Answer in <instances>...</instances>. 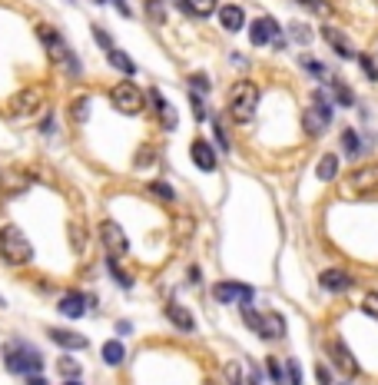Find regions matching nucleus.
Listing matches in <instances>:
<instances>
[{"label": "nucleus", "mask_w": 378, "mask_h": 385, "mask_svg": "<svg viewBox=\"0 0 378 385\" xmlns=\"http://www.w3.org/2000/svg\"><path fill=\"white\" fill-rule=\"evenodd\" d=\"M146 13H150L153 20H163L166 11H163V0H146Z\"/></svg>", "instance_id": "c9c22d12"}, {"label": "nucleus", "mask_w": 378, "mask_h": 385, "mask_svg": "<svg viewBox=\"0 0 378 385\" xmlns=\"http://www.w3.org/2000/svg\"><path fill=\"white\" fill-rule=\"evenodd\" d=\"M226 379H229V385H242V369H239L236 362H229L226 365Z\"/></svg>", "instance_id": "58836bf2"}, {"label": "nucleus", "mask_w": 378, "mask_h": 385, "mask_svg": "<svg viewBox=\"0 0 378 385\" xmlns=\"http://www.w3.org/2000/svg\"><path fill=\"white\" fill-rule=\"evenodd\" d=\"M378 189V163L362 166L348 177V193H375Z\"/></svg>", "instance_id": "1a4fd4ad"}, {"label": "nucleus", "mask_w": 378, "mask_h": 385, "mask_svg": "<svg viewBox=\"0 0 378 385\" xmlns=\"http://www.w3.org/2000/svg\"><path fill=\"white\" fill-rule=\"evenodd\" d=\"M302 64H305V70H312V73H315V77H322V73H325V70H322V66H319V64H315V57H302Z\"/></svg>", "instance_id": "a18cd8bd"}, {"label": "nucleus", "mask_w": 378, "mask_h": 385, "mask_svg": "<svg viewBox=\"0 0 378 385\" xmlns=\"http://www.w3.org/2000/svg\"><path fill=\"white\" fill-rule=\"evenodd\" d=\"M70 117L73 123H83L90 117V97H73L70 100Z\"/></svg>", "instance_id": "5701e85b"}, {"label": "nucleus", "mask_w": 378, "mask_h": 385, "mask_svg": "<svg viewBox=\"0 0 378 385\" xmlns=\"http://www.w3.org/2000/svg\"><path fill=\"white\" fill-rule=\"evenodd\" d=\"M100 242H103L107 256H113V259H119V256L130 249V242H126V232L119 230V223H113V220H103V223H100Z\"/></svg>", "instance_id": "39448f33"}, {"label": "nucleus", "mask_w": 378, "mask_h": 385, "mask_svg": "<svg viewBox=\"0 0 378 385\" xmlns=\"http://www.w3.org/2000/svg\"><path fill=\"white\" fill-rule=\"evenodd\" d=\"M315 375H319V385H329V382H332V379H329V369H325V365H319V369H315Z\"/></svg>", "instance_id": "de8ad7c7"}, {"label": "nucleus", "mask_w": 378, "mask_h": 385, "mask_svg": "<svg viewBox=\"0 0 378 385\" xmlns=\"http://www.w3.org/2000/svg\"><path fill=\"white\" fill-rule=\"evenodd\" d=\"M259 336H262V339H282V336H285V326H282L279 312H266V316H262Z\"/></svg>", "instance_id": "a211bd4d"}, {"label": "nucleus", "mask_w": 378, "mask_h": 385, "mask_svg": "<svg viewBox=\"0 0 378 385\" xmlns=\"http://www.w3.org/2000/svg\"><path fill=\"white\" fill-rule=\"evenodd\" d=\"M97 4H107V0H97Z\"/></svg>", "instance_id": "5fc2aeb1"}, {"label": "nucleus", "mask_w": 378, "mask_h": 385, "mask_svg": "<svg viewBox=\"0 0 378 385\" xmlns=\"http://www.w3.org/2000/svg\"><path fill=\"white\" fill-rule=\"evenodd\" d=\"M299 4H305V0H299Z\"/></svg>", "instance_id": "4d7b16f0"}, {"label": "nucleus", "mask_w": 378, "mask_h": 385, "mask_svg": "<svg viewBox=\"0 0 378 385\" xmlns=\"http://www.w3.org/2000/svg\"><path fill=\"white\" fill-rule=\"evenodd\" d=\"M266 369H269V375H272V382H276V385L285 382V379H282V365L276 362V359H269V362H266Z\"/></svg>", "instance_id": "a19ab883"}, {"label": "nucleus", "mask_w": 378, "mask_h": 385, "mask_svg": "<svg viewBox=\"0 0 378 385\" xmlns=\"http://www.w3.org/2000/svg\"><path fill=\"white\" fill-rule=\"evenodd\" d=\"M322 37H325V44L332 47V50H335L338 57H355V47L348 44L345 33H342V30H335V27H325Z\"/></svg>", "instance_id": "dca6fc26"}, {"label": "nucleus", "mask_w": 378, "mask_h": 385, "mask_svg": "<svg viewBox=\"0 0 378 385\" xmlns=\"http://www.w3.org/2000/svg\"><path fill=\"white\" fill-rule=\"evenodd\" d=\"M329 355H332V362L342 369V375H348V379H355L362 369H358V362H355V355L348 353V345L342 339H332V345H329Z\"/></svg>", "instance_id": "6e6552de"}, {"label": "nucleus", "mask_w": 378, "mask_h": 385, "mask_svg": "<svg viewBox=\"0 0 378 385\" xmlns=\"http://www.w3.org/2000/svg\"><path fill=\"white\" fill-rule=\"evenodd\" d=\"M285 375H289V385H302V369H299V362H295V359L285 365Z\"/></svg>", "instance_id": "72a5a7b5"}, {"label": "nucleus", "mask_w": 378, "mask_h": 385, "mask_svg": "<svg viewBox=\"0 0 378 385\" xmlns=\"http://www.w3.org/2000/svg\"><path fill=\"white\" fill-rule=\"evenodd\" d=\"M150 160H153V150H140V156H136V166H150Z\"/></svg>", "instance_id": "49530a36"}, {"label": "nucleus", "mask_w": 378, "mask_h": 385, "mask_svg": "<svg viewBox=\"0 0 378 385\" xmlns=\"http://www.w3.org/2000/svg\"><path fill=\"white\" fill-rule=\"evenodd\" d=\"M342 146H345L348 156H355L358 150H362V143H358V133H355V130H345V133H342Z\"/></svg>", "instance_id": "c756f323"}, {"label": "nucleus", "mask_w": 378, "mask_h": 385, "mask_svg": "<svg viewBox=\"0 0 378 385\" xmlns=\"http://www.w3.org/2000/svg\"><path fill=\"white\" fill-rule=\"evenodd\" d=\"M189 83H193V93H206V90H209V77H206V73H193Z\"/></svg>", "instance_id": "e433bc0d"}, {"label": "nucleus", "mask_w": 378, "mask_h": 385, "mask_svg": "<svg viewBox=\"0 0 378 385\" xmlns=\"http://www.w3.org/2000/svg\"><path fill=\"white\" fill-rule=\"evenodd\" d=\"M117 332H119V336H130V332H133V326H130V322H126V319H123V322H117Z\"/></svg>", "instance_id": "09e8293b"}, {"label": "nucleus", "mask_w": 378, "mask_h": 385, "mask_svg": "<svg viewBox=\"0 0 378 385\" xmlns=\"http://www.w3.org/2000/svg\"><path fill=\"white\" fill-rule=\"evenodd\" d=\"M252 286H242V283H216L213 286V299L216 302H242V306H249L252 302Z\"/></svg>", "instance_id": "0eeeda50"}, {"label": "nucleus", "mask_w": 378, "mask_h": 385, "mask_svg": "<svg viewBox=\"0 0 378 385\" xmlns=\"http://www.w3.org/2000/svg\"><path fill=\"white\" fill-rule=\"evenodd\" d=\"M279 23L272 20V17H259V20H252V27H249V37H252V44L256 47H266V44H279Z\"/></svg>", "instance_id": "9d476101"}, {"label": "nucleus", "mask_w": 378, "mask_h": 385, "mask_svg": "<svg viewBox=\"0 0 378 385\" xmlns=\"http://www.w3.org/2000/svg\"><path fill=\"white\" fill-rule=\"evenodd\" d=\"M242 319H246V326H249L252 332L262 329V316H259V312H256L252 306H242Z\"/></svg>", "instance_id": "7c9ffc66"}, {"label": "nucleus", "mask_w": 378, "mask_h": 385, "mask_svg": "<svg viewBox=\"0 0 378 385\" xmlns=\"http://www.w3.org/2000/svg\"><path fill=\"white\" fill-rule=\"evenodd\" d=\"M110 100H113V107H117L119 113H143V103H146V97H143V90L136 87V83H130V80H123V83H117L113 87V93H110Z\"/></svg>", "instance_id": "20e7f679"}, {"label": "nucleus", "mask_w": 378, "mask_h": 385, "mask_svg": "<svg viewBox=\"0 0 378 385\" xmlns=\"http://www.w3.org/2000/svg\"><path fill=\"white\" fill-rule=\"evenodd\" d=\"M332 93H335V100L342 103V107H352L355 103V97H352V90L342 83V80H332Z\"/></svg>", "instance_id": "bb28decb"}, {"label": "nucleus", "mask_w": 378, "mask_h": 385, "mask_svg": "<svg viewBox=\"0 0 378 385\" xmlns=\"http://www.w3.org/2000/svg\"><path fill=\"white\" fill-rule=\"evenodd\" d=\"M189 156H193V163L199 166V170H216V153H213V146H209V140H193V150H189Z\"/></svg>", "instance_id": "ddd939ff"}, {"label": "nucleus", "mask_w": 378, "mask_h": 385, "mask_svg": "<svg viewBox=\"0 0 378 385\" xmlns=\"http://www.w3.org/2000/svg\"><path fill=\"white\" fill-rule=\"evenodd\" d=\"M90 306V296H80V292H66L64 299H60V316H66V319H80L83 312H87Z\"/></svg>", "instance_id": "9b49d317"}, {"label": "nucleus", "mask_w": 378, "mask_h": 385, "mask_svg": "<svg viewBox=\"0 0 378 385\" xmlns=\"http://www.w3.org/2000/svg\"><path fill=\"white\" fill-rule=\"evenodd\" d=\"M0 256L11 266H27L33 259V246L17 226H0Z\"/></svg>", "instance_id": "f03ea898"}, {"label": "nucleus", "mask_w": 378, "mask_h": 385, "mask_svg": "<svg viewBox=\"0 0 378 385\" xmlns=\"http://www.w3.org/2000/svg\"><path fill=\"white\" fill-rule=\"evenodd\" d=\"M57 372L66 375V379H76V375H80V362L70 359V355H64V359H57Z\"/></svg>", "instance_id": "a878e982"}, {"label": "nucleus", "mask_w": 378, "mask_h": 385, "mask_svg": "<svg viewBox=\"0 0 378 385\" xmlns=\"http://www.w3.org/2000/svg\"><path fill=\"white\" fill-rule=\"evenodd\" d=\"M150 100H153V107H156V113H160V123L166 126V130H173V126H176V110L166 103V100H163L160 90H153Z\"/></svg>", "instance_id": "f3484780"}, {"label": "nucleus", "mask_w": 378, "mask_h": 385, "mask_svg": "<svg viewBox=\"0 0 378 385\" xmlns=\"http://www.w3.org/2000/svg\"><path fill=\"white\" fill-rule=\"evenodd\" d=\"M256 107H259V87L252 80H239L232 93H229V117L236 123H249Z\"/></svg>", "instance_id": "f257e3e1"}, {"label": "nucleus", "mask_w": 378, "mask_h": 385, "mask_svg": "<svg viewBox=\"0 0 378 385\" xmlns=\"http://www.w3.org/2000/svg\"><path fill=\"white\" fill-rule=\"evenodd\" d=\"M213 130H216V143L223 146V150H229V140H226V130H223V123H213Z\"/></svg>", "instance_id": "37998d69"}, {"label": "nucleus", "mask_w": 378, "mask_h": 385, "mask_svg": "<svg viewBox=\"0 0 378 385\" xmlns=\"http://www.w3.org/2000/svg\"><path fill=\"white\" fill-rule=\"evenodd\" d=\"M37 33H40V40H44V47L50 50V57H54L57 64L66 66V73H70V77H80V70H83V66H80V60L70 54V47L64 44V37H60L54 27H40Z\"/></svg>", "instance_id": "7ed1b4c3"}, {"label": "nucleus", "mask_w": 378, "mask_h": 385, "mask_svg": "<svg viewBox=\"0 0 378 385\" xmlns=\"http://www.w3.org/2000/svg\"><path fill=\"white\" fill-rule=\"evenodd\" d=\"M150 193H153V196H160L163 203H173V199H176L173 186H166V183H153V186H150Z\"/></svg>", "instance_id": "2f4dec72"}, {"label": "nucleus", "mask_w": 378, "mask_h": 385, "mask_svg": "<svg viewBox=\"0 0 378 385\" xmlns=\"http://www.w3.org/2000/svg\"><path fill=\"white\" fill-rule=\"evenodd\" d=\"M312 107L322 113L325 120H332V103H329V97H325L322 90H315V93H312Z\"/></svg>", "instance_id": "c85d7f7f"}, {"label": "nucleus", "mask_w": 378, "mask_h": 385, "mask_svg": "<svg viewBox=\"0 0 378 385\" xmlns=\"http://www.w3.org/2000/svg\"><path fill=\"white\" fill-rule=\"evenodd\" d=\"M103 362L107 365L123 362V345H119V342H107V345H103Z\"/></svg>", "instance_id": "393cba45"}, {"label": "nucleus", "mask_w": 378, "mask_h": 385, "mask_svg": "<svg viewBox=\"0 0 378 385\" xmlns=\"http://www.w3.org/2000/svg\"><path fill=\"white\" fill-rule=\"evenodd\" d=\"M219 23H223L229 33H239L242 23H246V13H242V7H236V4H226V7H219Z\"/></svg>", "instance_id": "2eb2a0df"}, {"label": "nucleus", "mask_w": 378, "mask_h": 385, "mask_svg": "<svg viewBox=\"0 0 378 385\" xmlns=\"http://www.w3.org/2000/svg\"><path fill=\"white\" fill-rule=\"evenodd\" d=\"M292 40H299V44H309V27H302V23H292Z\"/></svg>", "instance_id": "ea45409f"}, {"label": "nucleus", "mask_w": 378, "mask_h": 385, "mask_svg": "<svg viewBox=\"0 0 378 385\" xmlns=\"http://www.w3.org/2000/svg\"><path fill=\"white\" fill-rule=\"evenodd\" d=\"M166 319L173 322L176 329H183V332H193L196 329L193 312H189V309H183L179 302H170V306H166Z\"/></svg>", "instance_id": "4468645a"}, {"label": "nucleus", "mask_w": 378, "mask_h": 385, "mask_svg": "<svg viewBox=\"0 0 378 385\" xmlns=\"http://www.w3.org/2000/svg\"><path fill=\"white\" fill-rule=\"evenodd\" d=\"M40 107H44V90L40 87H23L20 93H13V100H11L13 117H33Z\"/></svg>", "instance_id": "423d86ee"}, {"label": "nucleus", "mask_w": 378, "mask_h": 385, "mask_svg": "<svg viewBox=\"0 0 378 385\" xmlns=\"http://www.w3.org/2000/svg\"><path fill=\"white\" fill-rule=\"evenodd\" d=\"M335 173H338V156L325 153L319 160V179H335Z\"/></svg>", "instance_id": "b1692460"}, {"label": "nucleus", "mask_w": 378, "mask_h": 385, "mask_svg": "<svg viewBox=\"0 0 378 385\" xmlns=\"http://www.w3.org/2000/svg\"><path fill=\"white\" fill-rule=\"evenodd\" d=\"M50 342L64 345V349H87V339L80 332H66V329H50Z\"/></svg>", "instance_id": "6ab92c4d"}, {"label": "nucleus", "mask_w": 378, "mask_h": 385, "mask_svg": "<svg viewBox=\"0 0 378 385\" xmlns=\"http://www.w3.org/2000/svg\"><path fill=\"white\" fill-rule=\"evenodd\" d=\"M249 385H259V379H252V382H249Z\"/></svg>", "instance_id": "864d4df0"}, {"label": "nucleus", "mask_w": 378, "mask_h": 385, "mask_svg": "<svg viewBox=\"0 0 378 385\" xmlns=\"http://www.w3.org/2000/svg\"><path fill=\"white\" fill-rule=\"evenodd\" d=\"M107 54H110V64L117 66L119 73H130V77L136 73V64L130 60V54H123V50H117V47H113V50H107Z\"/></svg>", "instance_id": "412c9836"}, {"label": "nucleus", "mask_w": 378, "mask_h": 385, "mask_svg": "<svg viewBox=\"0 0 378 385\" xmlns=\"http://www.w3.org/2000/svg\"><path fill=\"white\" fill-rule=\"evenodd\" d=\"M362 309H365L372 319H378V292H368V296L362 299Z\"/></svg>", "instance_id": "473e14b6"}, {"label": "nucleus", "mask_w": 378, "mask_h": 385, "mask_svg": "<svg viewBox=\"0 0 378 385\" xmlns=\"http://www.w3.org/2000/svg\"><path fill=\"white\" fill-rule=\"evenodd\" d=\"M107 266H110V276H113V279H117V283H119L123 289H130V286H133V279H130L126 273H123V269H119V263L113 259V256H107Z\"/></svg>", "instance_id": "cd10ccee"}, {"label": "nucleus", "mask_w": 378, "mask_h": 385, "mask_svg": "<svg viewBox=\"0 0 378 385\" xmlns=\"http://www.w3.org/2000/svg\"><path fill=\"white\" fill-rule=\"evenodd\" d=\"M302 120H305V130H309V136H322V130L329 126V120H325V117L315 110V107H309V110H305Z\"/></svg>", "instance_id": "aec40b11"}, {"label": "nucleus", "mask_w": 378, "mask_h": 385, "mask_svg": "<svg viewBox=\"0 0 378 385\" xmlns=\"http://www.w3.org/2000/svg\"><path fill=\"white\" fill-rule=\"evenodd\" d=\"M183 7L193 17H209V13L216 11V0H183Z\"/></svg>", "instance_id": "4be33fe9"}, {"label": "nucleus", "mask_w": 378, "mask_h": 385, "mask_svg": "<svg viewBox=\"0 0 378 385\" xmlns=\"http://www.w3.org/2000/svg\"><path fill=\"white\" fill-rule=\"evenodd\" d=\"M40 133H54V117H47V120L40 123Z\"/></svg>", "instance_id": "8fccbe9b"}, {"label": "nucleus", "mask_w": 378, "mask_h": 385, "mask_svg": "<svg viewBox=\"0 0 378 385\" xmlns=\"http://www.w3.org/2000/svg\"><path fill=\"white\" fill-rule=\"evenodd\" d=\"M319 283H322V289H329V292H345V289H352V276H348L345 269H325V273L319 276Z\"/></svg>", "instance_id": "f8f14e48"}, {"label": "nucleus", "mask_w": 378, "mask_h": 385, "mask_svg": "<svg viewBox=\"0 0 378 385\" xmlns=\"http://www.w3.org/2000/svg\"><path fill=\"white\" fill-rule=\"evenodd\" d=\"M27 385H47L44 375H27Z\"/></svg>", "instance_id": "3c124183"}, {"label": "nucleus", "mask_w": 378, "mask_h": 385, "mask_svg": "<svg viewBox=\"0 0 378 385\" xmlns=\"http://www.w3.org/2000/svg\"><path fill=\"white\" fill-rule=\"evenodd\" d=\"M358 64H362V70H365L368 80H378V70H375V64H372V57H368V54H358Z\"/></svg>", "instance_id": "f704fd0d"}, {"label": "nucleus", "mask_w": 378, "mask_h": 385, "mask_svg": "<svg viewBox=\"0 0 378 385\" xmlns=\"http://www.w3.org/2000/svg\"><path fill=\"white\" fill-rule=\"evenodd\" d=\"M206 385H216V382H206Z\"/></svg>", "instance_id": "6e6d98bb"}, {"label": "nucleus", "mask_w": 378, "mask_h": 385, "mask_svg": "<svg viewBox=\"0 0 378 385\" xmlns=\"http://www.w3.org/2000/svg\"><path fill=\"white\" fill-rule=\"evenodd\" d=\"M93 37H97V44L103 47V50H113V37H110L103 27H93Z\"/></svg>", "instance_id": "4c0bfd02"}, {"label": "nucleus", "mask_w": 378, "mask_h": 385, "mask_svg": "<svg viewBox=\"0 0 378 385\" xmlns=\"http://www.w3.org/2000/svg\"><path fill=\"white\" fill-rule=\"evenodd\" d=\"M70 236H73L76 249H83V242H87V236H83V226H73V230H70Z\"/></svg>", "instance_id": "c03bdc74"}, {"label": "nucleus", "mask_w": 378, "mask_h": 385, "mask_svg": "<svg viewBox=\"0 0 378 385\" xmlns=\"http://www.w3.org/2000/svg\"><path fill=\"white\" fill-rule=\"evenodd\" d=\"M189 103H193V117H196V120H206V107H203V100H199V93H193Z\"/></svg>", "instance_id": "79ce46f5"}, {"label": "nucleus", "mask_w": 378, "mask_h": 385, "mask_svg": "<svg viewBox=\"0 0 378 385\" xmlns=\"http://www.w3.org/2000/svg\"><path fill=\"white\" fill-rule=\"evenodd\" d=\"M64 385H83V382H76V379H66V382Z\"/></svg>", "instance_id": "603ef678"}]
</instances>
